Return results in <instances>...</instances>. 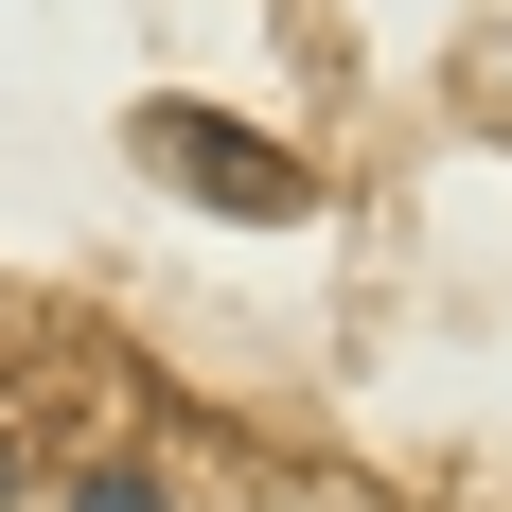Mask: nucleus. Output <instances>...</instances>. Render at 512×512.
Returning a JSON list of instances; mask_svg holds the SVG:
<instances>
[{
  "mask_svg": "<svg viewBox=\"0 0 512 512\" xmlns=\"http://www.w3.org/2000/svg\"><path fill=\"white\" fill-rule=\"evenodd\" d=\"M142 159H159V177H195L230 230H283V212H318V177H301V159L265 142V124H212V106H159V124H142Z\"/></svg>",
  "mask_w": 512,
  "mask_h": 512,
  "instance_id": "obj_1",
  "label": "nucleus"
},
{
  "mask_svg": "<svg viewBox=\"0 0 512 512\" xmlns=\"http://www.w3.org/2000/svg\"><path fill=\"white\" fill-rule=\"evenodd\" d=\"M71 512H177V495H159V477H89Z\"/></svg>",
  "mask_w": 512,
  "mask_h": 512,
  "instance_id": "obj_2",
  "label": "nucleus"
},
{
  "mask_svg": "<svg viewBox=\"0 0 512 512\" xmlns=\"http://www.w3.org/2000/svg\"><path fill=\"white\" fill-rule=\"evenodd\" d=\"M0 495H18V442H0Z\"/></svg>",
  "mask_w": 512,
  "mask_h": 512,
  "instance_id": "obj_3",
  "label": "nucleus"
}]
</instances>
